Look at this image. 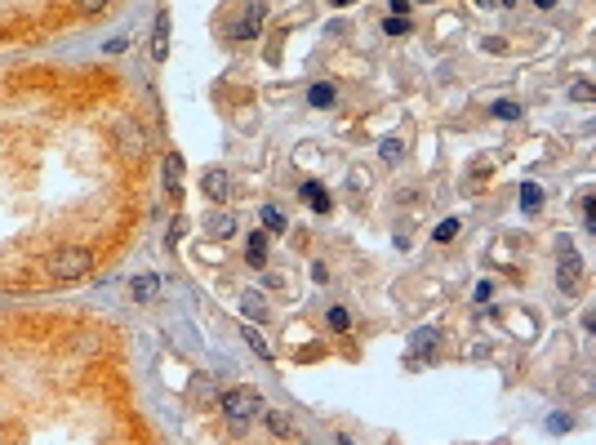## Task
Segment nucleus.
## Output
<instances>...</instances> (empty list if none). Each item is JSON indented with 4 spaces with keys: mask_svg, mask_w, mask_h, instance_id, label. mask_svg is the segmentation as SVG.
<instances>
[{
    "mask_svg": "<svg viewBox=\"0 0 596 445\" xmlns=\"http://www.w3.org/2000/svg\"><path fill=\"white\" fill-rule=\"evenodd\" d=\"M94 268V254L85 250V245H62V250L49 254V276L62 285H72V281H85Z\"/></svg>",
    "mask_w": 596,
    "mask_h": 445,
    "instance_id": "nucleus-1",
    "label": "nucleus"
},
{
    "mask_svg": "<svg viewBox=\"0 0 596 445\" xmlns=\"http://www.w3.org/2000/svg\"><path fill=\"white\" fill-rule=\"evenodd\" d=\"M219 405H223V414H227L231 427H245L254 414H263V397L254 388H231L227 397H219Z\"/></svg>",
    "mask_w": 596,
    "mask_h": 445,
    "instance_id": "nucleus-2",
    "label": "nucleus"
},
{
    "mask_svg": "<svg viewBox=\"0 0 596 445\" xmlns=\"http://www.w3.org/2000/svg\"><path fill=\"white\" fill-rule=\"evenodd\" d=\"M111 138H116V147H121L129 160H143V152H147V134L138 129L134 116H116V121H111Z\"/></svg>",
    "mask_w": 596,
    "mask_h": 445,
    "instance_id": "nucleus-3",
    "label": "nucleus"
},
{
    "mask_svg": "<svg viewBox=\"0 0 596 445\" xmlns=\"http://www.w3.org/2000/svg\"><path fill=\"white\" fill-rule=\"evenodd\" d=\"M556 285L561 294H578L583 290V258L570 250V241H561V268H556Z\"/></svg>",
    "mask_w": 596,
    "mask_h": 445,
    "instance_id": "nucleus-4",
    "label": "nucleus"
},
{
    "mask_svg": "<svg viewBox=\"0 0 596 445\" xmlns=\"http://www.w3.org/2000/svg\"><path fill=\"white\" fill-rule=\"evenodd\" d=\"M436 356V329H414L409 339V366H427Z\"/></svg>",
    "mask_w": 596,
    "mask_h": 445,
    "instance_id": "nucleus-5",
    "label": "nucleus"
},
{
    "mask_svg": "<svg viewBox=\"0 0 596 445\" xmlns=\"http://www.w3.org/2000/svg\"><path fill=\"white\" fill-rule=\"evenodd\" d=\"M187 397H192L196 405H214V401L223 397V392H219V383H214L209 374H196L192 383H187Z\"/></svg>",
    "mask_w": 596,
    "mask_h": 445,
    "instance_id": "nucleus-6",
    "label": "nucleus"
},
{
    "mask_svg": "<svg viewBox=\"0 0 596 445\" xmlns=\"http://www.w3.org/2000/svg\"><path fill=\"white\" fill-rule=\"evenodd\" d=\"M201 187H205L209 201H227V196H231V178H227V170H205Z\"/></svg>",
    "mask_w": 596,
    "mask_h": 445,
    "instance_id": "nucleus-7",
    "label": "nucleus"
},
{
    "mask_svg": "<svg viewBox=\"0 0 596 445\" xmlns=\"http://www.w3.org/2000/svg\"><path fill=\"white\" fill-rule=\"evenodd\" d=\"M205 232H209L214 241H231V236H236V219H231V214H223V209H214L209 219H205Z\"/></svg>",
    "mask_w": 596,
    "mask_h": 445,
    "instance_id": "nucleus-8",
    "label": "nucleus"
},
{
    "mask_svg": "<svg viewBox=\"0 0 596 445\" xmlns=\"http://www.w3.org/2000/svg\"><path fill=\"white\" fill-rule=\"evenodd\" d=\"M165 54H170V13H156V27H152V58L160 62Z\"/></svg>",
    "mask_w": 596,
    "mask_h": 445,
    "instance_id": "nucleus-9",
    "label": "nucleus"
},
{
    "mask_svg": "<svg viewBox=\"0 0 596 445\" xmlns=\"http://www.w3.org/2000/svg\"><path fill=\"white\" fill-rule=\"evenodd\" d=\"M129 290H134V299H138V303H152L156 294H160V276L143 272V276H134V281H129Z\"/></svg>",
    "mask_w": 596,
    "mask_h": 445,
    "instance_id": "nucleus-10",
    "label": "nucleus"
},
{
    "mask_svg": "<svg viewBox=\"0 0 596 445\" xmlns=\"http://www.w3.org/2000/svg\"><path fill=\"white\" fill-rule=\"evenodd\" d=\"M165 187H170V196L183 192V156H178V152L165 156Z\"/></svg>",
    "mask_w": 596,
    "mask_h": 445,
    "instance_id": "nucleus-11",
    "label": "nucleus"
},
{
    "mask_svg": "<svg viewBox=\"0 0 596 445\" xmlns=\"http://www.w3.org/2000/svg\"><path fill=\"white\" fill-rule=\"evenodd\" d=\"M245 263H250V268H263V263H267V236L263 232H254L250 245H245Z\"/></svg>",
    "mask_w": 596,
    "mask_h": 445,
    "instance_id": "nucleus-12",
    "label": "nucleus"
},
{
    "mask_svg": "<svg viewBox=\"0 0 596 445\" xmlns=\"http://www.w3.org/2000/svg\"><path fill=\"white\" fill-rule=\"evenodd\" d=\"M241 307H245V317H250V321H267V303L258 299V290H245L241 294Z\"/></svg>",
    "mask_w": 596,
    "mask_h": 445,
    "instance_id": "nucleus-13",
    "label": "nucleus"
},
{
    "mask_svg": "<svg viewBox=\"0 0 596 445\" xmlns=\"http://www.w3.org/2000/svg\"><path fill=\"white\" fill-rule=\"evenodd\" d=\"M303 201H307L311 209H316V214H325V209H329V196H325V187H321V183H303Z\"/></svg>",
    "mask_w": 596,
    "mask_h": 445,
    "instance_id": "nucleus-14",
    "label": "nucleus"
},
{
    "mask_svg": "<svg viewBox=\"0 0 596 445\" xmlns=\"http://www.w3.org/2000/svg\"><path fill=\"white\" fill-rule=\"evenodd\" d=\"M263 419H267V427H272L276 436H294V419H289V414H280V410H267Z\"/></svg>",
    "mask_w": 596,
    "mask_h": 445,
    "instance_id": "nucleus-15",
    "label": "nucleus"
},
{
    "mask_svg": "<svg viewBox=\"0 0 596 445\" xmlns=\"http://www.w3.org/2000/svg\"><path fill=\"white\" fill-rule=\"evenodd\" d=\"M539 205H543V187H539V183H521V209L534 214Z\"/></svg>",
    "mask_w": 596,
    "mask_h": 445,
    "instance_id": "nucleus-16",
    "label": "nucleus"
},
{
    "mask_svg": "<svg viewBox=\"0 0 596 445\" xmlns=\"http://www.w3.org/2000/svg\"><path fill=\"white\" fill-rule=\"evenodd\" d=\"M241 334H245V343H250V348H254V356H263V361H272V348H267V339H263V334H258V329H254V325H245V329H241Z\"/></svg>",
    "mask_w": 596,
    "mask_h": 445,
    "instance_id": "nucleus-17",
    "label": "nucleus"
},
{
    "mask_svg": "<svg viewBox=\"0 0 596 445\" xmlns=\"http://www.w3.org/2000/svg\"><path fill=\"white\" fill-rule=\"evenodd\" d=\"M263 223H267V232H285V214L276 205H263Z\"/></svg>",
    "mask_w": 596,
    "mask_h": 445,
    "instance_id": "nucleus-18",
    "label": "nucleus"
},
{
    "mask_svg": "<svg viewBox=\"0 0 596 445\" xmlns=\"http://www.w3.org/2000/svg\"><path fill=\"white\" fill-rule=\"evenodd\" d=\"M311 107H329V103H334V85H311Z\"/></svg>",
    "mask_w": 596,
    "mask_h": 445,
    "instance_id": "nucleus-19",
    "label": "nucleus"
},
{
    "mask_svg": "<svg viewBox=\"0 0 596 445\" xmlns=\"http://www.w3.org/2000/svg\"><path fill=\"white\" fill-rule=\"evenodd\" d=\"M378 156H383L387 165H396V160H401V138H383V143H378Z\"/></svg>",
    "mask_w": 596,
    "mask_h": 445,
    "instance_id": "nucleus-20",
    "label": "nucleus"
},
{
    "mask_svg": "<svg viewBox=\"0 0 596 445\" xmlns=\"http://www.w3.org/2000/svg\"><path fill=\"white\" fill-rule=\"evenodd\" d=\"M494 116H499V121H517L521 116V103H507V98H503V103H494Z\"/></svg>",
    "mask_w": 596,
    "mask_h": 445,
    "instance_id": "nucleus-21",
    "label": "nucleus"
},
{
    "mask_svg": "<svg viewBox=\"0 0 596 445\" xmlns=\"http://www.w3.org/2000/svg\"><path fill=\"white\" fill-rule=\"evenodd\" d=\"M570 98H574V103H583V98H592V103H596V85L578 80V85H570Z\"/></svg>",
    "mask_w": 596,
    "mask_h": 445,
    "instance_id": "nucleus-22",
    "label": "nucleus"
},
{
    "mask_svg": "<svg viewBox=\"0 0 596 445\" xmlns=\"http://www.w3.org/2000/svg\"><path fill=\"white\" fill-rule=\"evenodd\" d=\"M325 321H329V329H347V325H352V317H347L343 307H329V317H325Z\"/></svg>",
    "mask_w": 596,
    "mask_h": 445,
    "instance_id": "nucleus-23",
    "label": "nucleus"
},
{
    "mask_svg": "<svg viewBox=\"0 0 596 445\" xmlns=\"http://www.w3.org/2000/svg\"><path fill=\"white\" fill-rule=\"evenodd\" d=\"M454 236H458V219H445V223L436 227V241L445 245V241H454Z\"/></svg>",
    "mask_w": 596,
    "mask_h": 445,
    "instance_id": "nucleus-24",
    "label": "nucleus"
},
{
    "mask_svg": "<svg viewBox=\"0 0 596 445\" xmlns=\"http://www.w3.org/2000/svg\"><path fill=\"white\" fill-rule=\"evenodd\" d=\"M383 31H387V36H405V31H409V18H396V13H392V18L383 23Z\"/></svg>",
    "mask_w": 596,
    "mask_h": 445,
    "instance_id": "nucleus-25",
    "label": "nucleus"
},
{
    "mask_svg": "<svg viewBox=\"0 0 596 445\" xmlns=\"http://www.w3.org/2000/svg\"><path fill=\"white\" fill-rule=\"evenodd\" d=\"M76 9H80V13H103L107 0H76Z\"/></svg>",
    "mask_w": 596,
    "mask_h": 445,
    "instance_id": "nucleus-26",
    "label": "nucleus"
},
{
    "mask_svg": "<svg viewBox=\"0 0 596 445\" xmlns=\"http://www.w3.org/2000/svg\"><path fill=\"white\" fill-rule=\"evenodd\" d=\"M183 232H187V219H174V227H170V245L183 241Z\"/></svg>",
    "mask_w": 596,
    "mask_h": 445,
    "instance_id": "nucleus-27",
    "label": "nucleus"
},
{
    "mask_svg": "<svg viewBox=\"0 0 596 445\" xmlns=\"http://www.w3.org/2000/svg\"><path fill=\"white\" fill-rule=\"evenodd\" d=\"M490 294H494V285H490V281H481V285H476V294H472V299H476V303H490Z\"/></svg>",
    "mask_w": 596,
    "mask_h": 445,
    "instance_id": "nucleus-28",
    "label": "nucleus"
},
{
    "mask_svg": "<svg viewBox=\"0 0 596 445\" xmlns=\"http://www.w3.org/2000/svg\"><path fill=\"white\" fill-rule=\"evenodd\" d=\"M548 427H552V432H565V427H570V414H552Z\"/></svg>",
    "mask_w": 596,
    "mask_h": 445,
    "instance_id": "nucleus-29",
    "label": "nucleus"
},
{
    "mask_svg": "<svg viewBox=\"0 0 596 445\" xmlns=\"http://www.w3.org/2000/svg\"><path fill=\"white\" fill-rule=\"evenodd\" d=\"M583 329H587V334L596 339V307H592V312H583Z\"/></svg>",
    "mask_w": 596,
    "mask_h": 445,
    "instance_id": "nucleus-30",
    "label": "nucleus"
},
{
    "mask_svg": "<svg viewBox=\"0 0 596 445\" xmlns=\"http://www.w3.org/2000/svg\"><path fill=\"white\" fill-rule=\"evenodd\" d=\"M103 49H107V54H121V49H125V36H111V40H107Z\"/></svg>",
    "mask_w": 596,
    "mask_h": 445,
    "instance_id": "nucleus-31",
    "label": "nucleus"
},
{
    "mask_svg": "<svg viewBox=\"0 0 596 445\" xmlns=\"http://www.w3.org/2000/svg\"><path fill=\"white\" fill-rule=\"evenodd\" d=\"M392 9H396V18H405V9H409V0H392Z\"/></svg>",
    "mask_w": 596,
    "mask_h": 445,
    "instance_id": "nucleus-32",
    "label": "nucleus"
},
{
    "mask_svg": "<svg viewBox=\"0 0 596 445\" xmlns=\"http://www.w3.org/2000/svg\"><path fill=\"white\" fill-rule=\"evenodd\" d=\"M534 5H539V9H552V5H556V0H534Z\"/></svg>",
    "mask_w": 596,
    "mask_h": 445,
    "instance_id": "nucleus-33",
    "label": "nucleus"
},
{
    "mask_svg": "<svg viewBox=\"0 0 596 445\" xmlns=\"http://www.w3.org/2000/svg\"><path fill=\"white\" fill-rule=\"evenodd\" d=\"M338 445H356V441H352V436H338Z\"/></svg>",
    "mask_w": 596,
    "mask_h": 445,
    "instance_id": "nucleus-34",
    "label": "nucleus"
},
{
    "mask_svg": "<svg viewBox=\"0 0 596 445\" xmlns=\"http://www.w3.org/2000/svg\"><path fill=\"white\" fill-rule=\"evenodd\" d=\"M472 5H494V0H472Z\"/></svg>",
    "mask_w": 596,
    "mask_h": 445,
    "instance_id": "nucleus-35",
    "label": "nucleus"
},
{
    "mask_svg": "<svg viewBox=\"0 0 596 445\" xmlns=\"http://www.w3.org/2000/svg\"><path fill=\"white\" fill-rule=\"evenodd\" d=\"M338 5H352V0H338Z\"/></svg>",
    "mask_w": 596,
    "mask_h": 445,
    "instance_id": "nucleus-36",
    "label": "nucleus"
},
{
    "mask_svg": "<svg viewBox=\"0 0 596 445\" xmlns=\"http://www.w3.org/2000/svg\"><path fill=\"white\" fill-rule=\"evenodd\" d=\"M254 5H258V0H254Z\"/></svg>",
    "mask_w": 596,
    "mask_h": 445,
    "instance_id": "nucleus-37",
    "label": "nucleus"
}]
</instances>
